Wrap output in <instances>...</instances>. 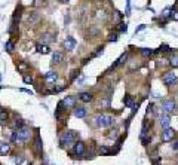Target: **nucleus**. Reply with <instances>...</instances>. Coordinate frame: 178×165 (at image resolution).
<instances>
[{
	"instance_id": "9d476101",
	"label": "nucleus",
	"mask_w": 178,
	"mask_h": 165,
	"mask_svg": "<svg viewBox=\"0 0 178 165\" xmlns=\"http://www.w3.org/2000/svg\"><path fill=\"white\" fill-rule=\"evenodd\" d=\"M64 106H65V109H71V107H74V104H76V97H73V95H68V97H65L64 98Z\"/></svg>"
},
{
	"instance_id": "b1692460",
	"label": "nucleus",
	"mask_w": 178,
	"mask_h": 165,
	"mask_svg": "<svg viewBox=\"0 0 178 165\" xmlns=\"http://www.w3.org/2000/svg\"><path fill=\"white\" fill-rule=\"evenodd\" d=\"M111 150H110V147H107V146H101L100 147V153L101 155H108Z\"/></svg>"
},
{
	"instance_id": "f3484780",
	"label": "nucleus",
	"mask_w": 178,
	"mask_h": 165,
	"mask_svg": "<svg viewBox=\"0 0 178 165\" xmlns=\"http://www.w3.org/2000/svg\"><path fill=\"white\" fill-rule=\"evenodd\" d=\"M11 152L9 143H0V155H8Z\"/></svg>"
},
{
	"instance_id": "2f4dec72",
	"label": "nucleus",
	"mask_w": 178,
	"mask_h": 165,
	"mask_svg": "<svg viewBox=\"0 0 178 165\" xmlns=\"http://www.w3.org/2000/svg\"><path fill=\"white\" fill-rule=\"evenodd\" d=\"M117 40V34L114 33V34H110V42H116Z\"/></svg>"
},
{
	"instance_id": "0eeeda50",
	"label": "nucleus",
	"mask_w": 178,
	"mask_h": 165,
	"mask_svg": "<svg viewBox=\"0 0 178 165\" xmlns=\"http://www.w3.org/2000/svg\"><path fill=\"white\" fill-rule=\"evenodd\" d=\"M77 46V42L74 40V37H65V40H64V48L67 49V51H74V48Z\"/></svg>"
},
{
	"instance_id": "4c0bfd02",
	"label": "nucleus",
	"mask_w": 178,
	"mask_h": 165,
	"mask_svg": "<svg viewBox=\"0 0 178 165\" xmlns=\"http://www.w3.org/2000/svg\"><path fill=\"white\" fill-rule=\"evenodd\" d=\"M172 17H174V19H177V21H178V12H175V14H174Z\"/></svg>"
},
{
	"instance_id": "2eb2a0df",
	"label": "nucleus",
	"mask_w": 178,
	"mask_h": 165,
	"mask_svg": "<svg viewBox=\"0 0 178 165\" xmlns=\"http://www.w3.org/2000/svg\"><path fill=\"white\" fill-rule=\"evenodd\" d=\"M56 79H58V74L55 73V72H48V73L45 74V80H46L48 83H53V82H56Z\"/></svg>"
},
{
	"instance_id": "6ab92c4d",
	"label": "nucleus",
	"mask_w": 178,
	"mask_h": 165,
	"mask_svg": "<svg viewBox=\"0 0 178 165\" xmlns=\"http://www.w3.org/2000/svg\"><path fill=\"white\" fill-rule=\"evenodd\" d=\"M74 115H76V118H85L86 116V109L85 107H77L74 110Z\"/></svg>"
},
{
	"instance_id": "f03ea898",
	"label": "nucleus",
	"mask_w": 178,
	"mask_h": 165,
	"mask_svg": "<svg viewBox=\"0 0 178 165\" xmlns=\"http://www.w3.org/2000/svg\"><path fill=\"white\" fill-rule=\"evenodd\" d=\"M114 124V118L113 116H110V115H98L97 118H95V125L97 127H110V125H113Z\"/></svg>"
},
{
	"instance_id": "5701e85b",
	"label": "nucleus",
	"mask_w": 178,
	"mask_h": 165,
	"mask_svg": "<svg viewBox=\"0 0 178 165\" xmlns=\"http://www.w3.org/2000/svg\"><path fill=\"white\" fill-rule=\"evenodd\" d=\"M5 49H6L8 52H12V51H14V42H12V40H8L6 45H5Z\"/></svg>"
},
{
	"instance_id": "1a4fd4ad",
	"label": "nucleus",
	"mask_w": 178,
	"mask_h": 165,
	"mask_svg": "<svg viewBox=\"0 0 178 165\" xmlns=\"http://www.w3.org/2000/svg\"><path fill=\"white\" fill-rule=\"evenodd\" d=\"M73 152H74V155H83V153H85V144H83L82 141H77V143H74Z\"/></svg>"
},
{
	"instance_id": "7c9ffc66",
	"label": "nucleus",
	"mask_w": 178,
	"mask_h": 165,
	"mask_svg": "<svg viewBox=\"0 0 178 165\" xmlns=\"http://www.w3.org/2000/svg\"><path fill=\"white\" fill-rule=\"evenodd\" d=\"M77 76H79V70H74V72H73V74H71L70 80H74V79H76Z\"/></svg>"
},
{
	"instance_id": "39448f33",
	"label": "nucleus",
	"mask_w": 178,
	"mask_h": 165,
	"mask_svg": "<svg viewBox=\"0 0 178 165\" xmlns=\"http://www.w3.org/2000/svg\"><path fill=\"white\" fill-rule=\"evenodd\" d=\"M174 137H175V131L168 127V128H165L163 134H162V141H165V143H166V141H171Z\"/></svg>"
},
{
	"instance_id": "a878e982",
	"label": "nucleus",
	"mask_w": 178,
	"mask_h": 165,
	"mask_svg": "<svg viewBox=\"0 0 178 165\" xmlns=\"http://www.w3.org/2000/svg\"><path fill=\"white\" fill-rule=\"evenodd\" d=\"M141 55L142 57H150L151 55V49H147V48L141 49Z\"/></svg>"
},
{
	"instance_id": "6e6552de",
	"label": "nucleus",
	"mask_w": 178,
	"mask_h": 165,
	"mask_svg": "<svg viewBox=\"0 0 178 165\" xmlns=\"http://www.w3.org/2000/svg\"><path fill=\"white\" fill-rule=\"evenodd\" d=\"M39 21H40V15H39L37 12H30V15H28V18H27L28 25H36Z\"/></svg>"
},
{
	"instance_id": "e433bc0d",
	"label": "nucleus",
	"mask_w": 178,
	"mask_h": 165,
	"mask_svg": "<svg viewBox=\"0 0 178 165\" xmlns=\"http://www.w3.org/2000/svg\"><path fill=\"white\" fill-rule=\"evenodd\" d=\"M172 149H174V150H178V141H175V143H174V146H172Z\"/></svg>"
},
{
	"instance_id": "20e7f679",
	"label": "nucleus",
	"mask_w": 178,
	"mask_h": 165,
	"mask_svg": "<svg viewBox=\"0 0 178 165\" xmlns=\"http://www.w3.org/2000/svg\"><path fill=\"white\" fill-rule=\"evenodd\" d=\"M175 106H177V104H175L174 100H165V101H162V106H160V107L165 110L166 113H172V112L175 110Z\"/></svg>"
},
{
	"instance_id": "f8f14e48",
	"label": "nucleus",
	"mask_w": 178,
	"mask_h": 165,
	"mask_svg": "<svg viewBox=\"0 0 178 165\" xmlns=\"http://www.w3.org/2000/svg\"><path fill=\"white\" fill-rule=\"evenodd\" d=\"M62 60H64V54L62 52H59V51H56V52H53L52 55V64H61L62 63Z\"/></svg>"
},
{
	"instance_id": "4be33fe9",
	"label": "nucleus",
	"mask_w": 178,
	"mask_h": 165,
	"mask_svg": "<svg viewBox=\"0 0 178 165\" xmlns=\"http://www.w3.org/2000/svg\"><path fill=\"white\" fill-rule=\"evenodd\" d=\"M126 58H128V54H123L122 57H120V58H119V60H117V61H116V63H114V64H113V67H117L119 64L125 63V61H126Z\"/></svg>"
},
{
	"instance_id": "c85d7f7f",
	"label": "nucleus",
	"mask_w": 178,
	"mask_h": 165,
	"mask_svg": "<svg viewBox=\"0 0 178 165\" xmlns=\"http://www.w3.org/2000/svg\"><path fill=\"white\" fill-rule=\"evenodd\" d=\"M119 30H120V31H126V30H128V25H126L125 22H120V25H119Z\"/></svg>"
},
{
	"instance_id": "ddd939ff",
	"label": "nucleus",
	"mask_w": 178,
	"mask_h": 165,
	"mask_svg": "<svg viewBox=\"0 0 178 165\" xmlns=\"http://www.w3.org/2000/svg\"><path fill=\"white\" fill-rule=\"evenodd\" d=\"M159 124H160V127L168 128L169 124H171V118H169V115H162V116L159 118Z\"/></svg>"
},
{
	"instance_id": "bb28decb",
	"label": "nucleus",
	"mask_w": 178,
	"mask_h": 165,
	"mask_svg": "<svg viewBox=\"0 0 178 165\" xmlns=\"http://www.w3.org/2000/svg\"><path fill=\"white\" fill-rule=\"evenodd\" d=\"M15 127H17V128H22V127H24V121H22V119H17V121H15Z\"/></svg>"
},
{
	"instance_id": "cd10ccee",
	"label": "nucleus",
	"mask_w": 178,
	"mask_h": 165,
	"mask_svg": "<svg viewBox=\"0 0 178 165\" xmlns=\"http://www.w3.org/2000/svg\"><path fill=\"white\" fill-rule=\"evenodd\" d=\"M169 63H171V64H172L174 67H178V57H172Z\"/></svg>"
},
{
	"instance_id": "f704fd0d",
	"label": "nucleus",
	"mask_w": 178,
	"mask_h": 165,
	"mask_svg": "<svg viewBox=\"0 0 178 165\" xmlns=\"http://www.w3.org/2000/svg\"><path fill=\"white\" fill-rule=\"evenodd\" d=\"M11 140H12L14 143H17V132H14V134H12V137H11Z\"/></svg>"
},
{
	"instance_id": "c756f323",
	"label": "nucleus",
	"mask_w": 178,
	"mask_h": 165,
	"mask_svg": "<svg viewBox=\"0 0 178 165\" xmlns=\"http://www.w3.org/2000/svg\"><path fill=\"white\" fill-rule=\"evenodd\" d=\"M24 161V158H22V155H19V156H17L15 158V162H17V165H21V162Z\"/></svg>"
},
{
	"instance_id": "412c9836",
	"label": "nucleus",
	"mask_w": 178,
	"mask_h": 165,
	"mask_svg": "<svg viewBox=\"0 0 178 165\" xmlns=\"http://www.w3.org/2000/svg\"><path fill=\"white\" fill-rule=\"evenodd\" d=\"M52 40H55V36L49 34V33H46V34L42 36V43H48V42H52Z\"/></svg>"
},
{
	"instance_id": "aec40b11",
	"label": "nucleus",
	"mask_w": 178,
	"mask_h": 165,
	"mask_svg": "<svg viewBox=\"0 0 178 165\" xmlns=\"http://www.w3.org/2000/svg\"><path fill=\"white\" fill-rule=\"evenodd\" d=\"M8 118H9L8 112L0 109V122H2V124H6V122H8Z\"/></svg>"
},
{
	"instance_id": "a211bd4d",
	"label": "nucleus",
	"mask_w": 178,
	"mask_h": 165,
	"mask_svg": "<svg viewBox=\"0 0 178 165\" xmlns=\"http://www.w3.org/2000/svg\"><path fill=\"white\" fill-rule=\"evenodd\" d=\"M79 98H80L83 103H88V101L92 100V94H91V92H82V94L79 95Z\"/></svg>"
},
{
	"instance_id": "9b49d317",
	"label": "nucleus",
	"mask_w": 178,
	"mask_h": 165,
	"mask_svg": "<svg viewBox=\"0 0 178 165\" xmlns=\"http://www.w3.org/2000/svg\"><path fill=\"white\" fill-rule=\"evenodd\" d=\"M36 51L39 54H49L51 52V49H49V46L46 43H37L36 45Z\"/></svg>"
},
{
	"instance_id": "72a5a7b5",
	"label": "nucleus",
	"mask_w": 178,
	"mask_h": 165,
	"mask_svg": "<svg viewBox=\"0 0 178 165\" xmlns=\"http://www.w3.org/2000/svg\"><path fill=\"white\" fill-rule=\"evenodd\" d=\"M153 113V106H148L147 107V115H151Z\"/></svg>"
},
{
	"instance_id": "dca6fc26",
	"label": "nucleus",
	"mask_w": 178,
	"mask_h": 165,
	"mask_svg": "<svg viewBox=\"0 0 178 165\" xmlns=\"http://www.w3.org/2000/svg\"><path fill=\"white\" fill-rule=\"evenodd\" d=\"M34 150H36V153H37V155H40V153H42V138H40V135H39V134L36 135V138H34Z\"/></svg>"
},
{
	"instance_id": "393cba45",
	"label": "nucleus",
	"mask_w": 178,
	"mask_h": 165,
	"mask_svg": "<svg viewBox=\"0 0 178 165\" xmlns=\"http://www.w3.org/2000/svg\"><path fill=\"white\" fill-rule=\"evenodd\" d=\"M34 82V79L31 77V76H24V83H27V85H31Z\"/></svg>"
},
{
	"instance_id": "4468645a",
	"label": "nucleus",
	"mask_w": 178,
	"mask_h": 165,
	"mask_svg": "<svg viewBox=\"0 0 178 165\" xmlns=\"http://www.w3.org/2000/svg\"><path fill=\"white\" fill-rule=\"evenodd\" d=\"M123 103H125V106H128V107H131V109L134 110V112H135V110H138V106H135V103H134V100H132V98H131L129 95H126V97H125V98H123Z\"/></svg>"
},
{
	"instance_id": "473e14b6",
	"label": "nucleus",
	"mask_w": 178,
	"mask_h": 165,
	"mask_svg": "<svg viewBox=\"0 0 178 165\" xmlns=\"http://www.w3.org/2000/svg\"><path fill=\"white\" fill-rule=\"evenodd\" d=\"M160 51H169V46L168 45H162L160 46Z\"/></svg>"
},
{
	"instance_id": "58836bf2",
	"label": "nucleus",
	"mask_w": 178,
	"mask_h": 165,
	"mask_svg": "<svg viewBox=\"0 0 178 165\" xmlns=\"http://www.w3.org/2000/svg\"><path fill=\"white\" fill-rule=\"evenodd\" d=\"M61 2H68V0H61Z\"/></svg>"
},
{
	"instance_id": "c9c22d12",
	"label": "nucleus",
	"mask_w": 178,
	"mask_h": 165,
	"mask_svg": "<svg viewBox=\"0 0 178 165\" xmlns=\"http://www.w3.org/2000/svg\"><path fill=\"white\" fill-rule=\"evenodd\" d=\"M144 27H145V25H144V24H142V25H140V27H138V28H137V30H135V33H138V31H141L142 28H144Z\"/></svg>"
},
{
	"instance_id": "7ed1b4c3",
	"label": "nucleus",
	"mask_w": 178,
	"mask_h": 165,
	"mask_svg": "<svg viewBox=\"0 0 178 165\" xmlns=\"http://www.w3.org/2000/svg\"><path fill=\"white\" fill-rule=\"evenodd\" d=\"M15 132H17V141H19V143H22V141L28 140V138H30V134H31L30 128H27V127L18 128Z\"/></svg>"
},
{
	"instance_id": "423d86ee",
	"label": "nucleus",
	"mask_w": 178,
	"mask_h": 165,
	"mask_svg": "<svg viewBox=\"0 0 178 165\" xmlns=\"http://www.w3.org/2000/svg\"><path fill=\"white\" fill-rule=\"evenodd\" d=\"M163 82H165L166 85L175 83V82H177V74H175V72H168V73L163 74Z\"/></svg>"
},
{
	"instance_id": "f257e3e1",
	"label": "nucleus",
	"mask_w": 178,
	"mask_h": 165,
	"mask_svg": "<svg viewBox=\"0 0 178 165\" xmlns=\"http://www.w3.org/2000/svg\"><path fill=\"white\" fill-rule=\"evenodd\" d=\"M76 140H77V134L74 131H65L61 137V146L70 147L76 143Z\"/></svg>"
}]
</instances>
